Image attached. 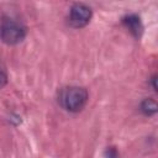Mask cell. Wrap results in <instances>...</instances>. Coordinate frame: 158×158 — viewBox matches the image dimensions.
<instances>
[{"instance_id": "6da1fadb", "label": "cell", "mask_w": 158, "mask_h": 158, "mask_svg": "<svg viewBox=\"0 0 158 158\" xmlns=\"http://www.w3.org/2000/svg\"><path fill=\"white\" fill-rule=\"evenodd\" d=\"M89 99L88 91L83 86H67L59 93V104L69 112H79L84 109Z\"/></svg>"}, {"instance_id": "7a4b0ae2", "label": "cell", "mask_w": 158, "mask_h": 158, "mask_svg": "<svg viewBox=\"0 0 158 158\" xmlns=\"http://www.w3.org/2000/svg\"><path fill=\"white\" fill-rule=\"evenodd\" d=\"M26 37V27L12 17H4L0 22V40L9 44L15 46L22 42Z\"/></svg>"}, {"instance_id": "3957f363", "label": "cell", "mask_w": 158, "mask_h": 158, "mask_svg": "<svg viewBox=\"0 0 158 158\" xmlns=\"http://www.w3.org/2000/svg\"><path fill=\"white\" fill-rule=\"evenodd\" d=\"M91 16L93 11L88 5L83 2H75L69 10V23L74 28H81L90 22Z\"/></svg>"}, {"instance_id": "277c9868", "label": "cell", "mask_w": 158, "mask_h": 158, "mask_svg": "<svg viewBox=\"0 0 158 158\" xmlns=\"http://www.w3.org/2000/svg\"><path fill=\"white\" fill-rule=\"evenodd\" d=\"M122 23L123 26L136 37V38H139L142 32H143V26H142V22H141V19L139 16L135 15V14H131V15H126L125 17H122Z\"/></svg>"}, {"instance_id": "5b68a950", "label": "cell", "mask_w": 158, "mask_h": 158, "mask_svg": "<svg viewBox=\"0 0 158 158\" xmlns=\"http://www.w3.org/2000/svg\"><path fill=\"white\" fill-rule=\"evenodd\" d=\"M141 111L146 115V116H152L157 112V102L151 99V98H147L144 99L142 102H141Z\"/></svg>"}, {"instance_id": "8992f818", "label": "cell", "mask_w": 158, "mask_h": 158, "mask_svg": "<svg viewBox=\"0 0 158 158\" xmlns=\"http://www.w3.org/2000/svg\"><path fill=\"white\" fill-rule=\"evenodd\" d=\"M6 84H7V75L2 69H0V89H2Z\"/></svg>"}, {"instance_id": "52a82bcc", "label": "cell", "mask_w": 158, "mask_h": 158, "mask_svg": "<svg viewBox=\"0 0 158 158\" xmlns=\"http://www.w3.org/2000/svg\"><path fill=\"white\" fill-rule=\"evenodd\" d=\"M152 84H153V89L157 90V86H156V75L152 77Z\"/></svg>"}]
</instances>
